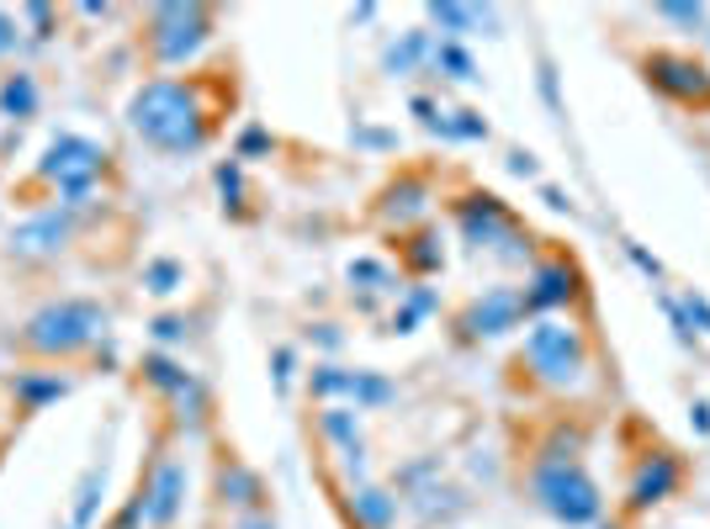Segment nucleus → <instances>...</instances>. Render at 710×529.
Wrapping results in <instances>:
<instances>
[{"mask_svg":"<svg viewBox=\"0 0 710 529\" xmlns=\"http://www.w3.org/2000/svg\"><path fill=\"white\" fill-rule=\"evenodd\" d=\"M127 127L154 154H196L213 138V101H207L196 74H160V80L133 91Z\"/></svg>","mask_w":710,"mask_h":529,"instance_id":"1","label":"nucleus"},{"mask_svg":"<svg viewBox=\"0 0 710 529\" xmlns=\"http://www.w3.org/2000/svg\"><path fill=\"white\" fill-rule=\"evenodd\" d=\"M519 365L552 392H578L588 382V371H594L588 334L573 318H531L525 344H519Z\"/></svg>","mask_w":710,"mask_h":529,"instance_id":"2","label":"nucleus"},{"mask_svg":"<svg viewBox=\"0 0 710 529\" xmlns=\"http://www.w3.org/2000/svg\"><path fill=\"white\" fill-rule=\"evenodd\" d=\"M106 308L91 302V297H59L49 308H38V313L22 323V344L27 355H49V361H64V355H80V350H91L96 339H106Z\"/></svg>","mask_w":710,"mask_h":529,"instance_id":"3","label":"nucleus"},{"mask_svg":"<svg viewBox=\"0 0 710 529\" xmlns=\"http://www.w3.org/2000/svg\"><path fill=\"white\" fill-rule=\"evenodd\" d=\"M531 498H536V508H546V514L567 529L599 525V514H605L599 481L588 477L578 460H557V456L536 460V471H531Z\"/></svg>","mask_w":710,"mask_h":529,"instance_id":"4","label":"nucleus"},{"mask_svg":"<svg viewBox=\"0 0 710 529\" xmlns=\"http://www.w3.org/2000/svg\"><path fill=\"white\" fill-rule=\"evenodd\" d=\"M456 228H462V239L472 243L477 255H493V260H504V264H525L536 255V239L519 228V217L493 191L462 196V201H456Z\"/></svg>","mask_w":710,"mask_h":529,"instance_id":"5","label":"nucleus"},{"mask_svg":"<svg viewBox=\"0 0 710 529\" xmlns=\"http://www.w3.org/2000/svg\"><path fill=\"white\" fill-rule=\"evenodd\" d=\"M106 148L91 144V138H80V133H59L43 154V165H38V180H49L53 191H59V207H80L91 186L101 180V169H106Z\"/></svg>","mask_w":710,"mask_h":529,"instance_id":"6","label":"nucleus"},{"mask_svg":"<svg viewBox=\"0 0 710 529\" xmlns=\"http://www.w3.org/2000/svg\"><path fill=\"white\" fill-rule=\"evenodd\" d=\"M213 11L207 6H148L144 17V43H148V59L154 64H192L196 53H202V43L213 38Z\"/></svg>","mask_w":710,"mask_h":529,"instance_id":"7","label":"nucleus"},{"mask_svg":"<svg viewBox=\"0 0 710 529\" xmlns=\"http://www.w3.org/2000/svg\"><path fill=\"white\" fill-rule=\"evenodd\" d=\"M641 80L662 101L685 106V112H710V64L685 49H652L641 53Z\"/></svg>","mask_w":710,"mask_h":529,"instance_id":"8","label":"nucleus"},{"mask_svg":"<svg viewBox=\"0 0 710 529\" xmlns=\"http://www.w3.org/2000/svg\"><path fill=\"white\" fill-rule=\"evenodd\" d=\"M519 297H525V318H557L567 302L584 297V276H578V264L567 255H546V260L531 264Z\"/></svg>","mask_w":710,"mask_h":529,"instance_id":"9","label":"nucleus"},{"mask_svg":"<svg viewBox=\"0 0 710 529\" xmlns=\"http://www.w3.org/2000/svg\"><path fill=\"white\" fill-rule=\"evenodd\" d=\"M519 318H525L519 287H488L483 297H472L462 308L456 329H462V339H498V334H510V329H519Z\"/></svg>","mask_w":710,"mask_h":529,"instance_id":"10","label":"nucleus"},{"mask_svg":"<svg viewBox=\"0 0 710 529\" xmlns=\"http://www.w3.org/2000/svg\"><path fill=\"white\" fill-rule=\"evenodd\" d=\"M74 239V212L70 207H49V212H32L22 228H11V260H53L64 243Z\"/></svg>","mask_w":710,"mask_h":529,"instance_id":"11","label":"nucleus"},{"mask_svg":"<svg viewBox=\"0 0 710 529\" xmlns=\"http://www.w3.org/2000/svg\"><path fill=\"white\" fill-rule=\"evenodd\" d=\"M308 386H313V397H350V403H356V413L392 403V382H382L377 371H340V365H313Z\"/></svg>","mask_w":710,"mask_h":529,"instance_id":"12","label":"nucleus"},{"mask_svg":"<svg viewBox=\"0 0 710 529\" xmlns=\"http://www.w3.org/2000/svg\"><path fill=\"white\" fill-rule=\"evenodd\" d=\"M679 477H685L679 456H668V450H652V456H641L637 477H631V498H626V504L637 508V514H647V508H658L662 498L679 487Z\"/></svg>","mask_w":710,"mask_h":529,"instance_id":"13","label":"nucleus"},{"mask_svg":"<svg viewBox=\"0 0 710 529\" xmlns=\"http://www.w3.org/2000/svg\"><path fill=\"white\" fill-rule=\"evenodd\" d=\"M430 27H441L445 43H462L472 32H498V11L493 6H456V0H441V6H424Z\"/></svg>","mask_w":710,"mask_h":529,"instance_id":"14","label":"nucleus"},{"mask_svg":"<svg viewBox=\"0 0 710 529\" xmlns=\"http://www.w3.org/2000/svg\"><path fill=\"white\" fill-rule=\"evenodd\" d=\"M181 498H186V466L181 460H165L154 481L144 487V519L148 525H171L181 514Z\"/></svg>","mask_w":710,"mask_h":529,"instance_id":"15","label":"nucleus"},{"mask_svg":"<svg viewBox=\"0 0 710 529\" xmlns=\"http://www.w3.org/2000/svg\"><path fill=\"white\" fill-rule=\"evenodd\" d=\"M430 53H435V32L414 27V32H403L398 43H388V49H382V70H388L392 80H403V74L430 70Z\"/></svg>","mask_w":710,"mask_h":529,"instance_id":"16","label":"nucleus"},{"mask_svg":"<svg viewBox=\"0 0 710 529\" xmlns=\"http://www.w3.org/2000/svg\"><path fill=\"white\" fill-rule=\"evenodd\" d=\"M424 212H430V186H424L419 175H403V180H392L388 191H382V217L398 222V228L419 222Z\"/></svg>","mask_w":710,"mask_h":529,"instance_id":"17","label":"nucleus"},{"mask_svg":"<svg viewBox=\"0 0 710 529\" xmlns=\"http://www.w3.org/2000/svg\"><path fill=\"white\" fill-rule=\"evenodd\" d=\"M350 287H361L367 297H361V308H377V297H403V287H398V270H392L388 260H371V255H361V260H350Z\"/></svg>","mask_w":710,"mask_h":529,"instance_id":"18","label":"nucleus"},{"mask_svg":"<svg viewBox=\"0 0 710 529\" xmlns=\"http://www.w3.org/2000/svg\"><path fill=\"white\" fill-rule=\"evenodd\" d=\"M398 255H403V264H409L414 276H441V264H445L441 228H419V234H409V243H398Z\"/></svg>","mask_w":710,"mask_h":529,"instance_id":"19","label":"nucleus"},{"mask_svg":"<svg viewBox=\"0 0 710 529\" xmlns=\"http://www.w3.org/2000/svg\"><path fill=\"white\" fill-rule=\"evenodd\" d=\"M430 133H441L451 144H488V122H483V112H472V106L441 112V117L430 122Z\"/></svg>","mask_w":710,"mask_h":529,"instance_id":"20","label":"nucleus"},{"mask_svg":"<svg viewBox=\"0 0 710 529\" xmlns=\"http://www.w3.org/2000/svg\"><path fill=\"white\" fill-rule=\"evenodd\" d=\"M350 514L361 519V529H388L398 519V498L382 487H356L350 492Z\"/></svg>","mask_w":710,"mask_h":529,"instance_id":"21","label":"nucleus"},{"mask_svg":"<svg viewBox=\"0 0 710 529\" xmlns=\"http://www.w3.org/2000/svg\"><path fill=\"white\" fill-rule=\"evenodd\" d=\"M430 70H441L445 80H462V85H477V80H483V74H477V59H472L462 43H445V38H435Z\"/></svg>","mask_w":710,"mask_h":529,"instance_id":"22","label":"nucleus"},{"mask_svg":"<svg viewBox=\"0 0 710 529\" xmlns=\"http://www.w3.org/2000/svg\"><path fill=\"white\" fill-rule=\"evenodd\" d=\"M0 112H6V117H32V112H38V80L27 70L6 74V85H0Z\"/></svg>","mask_w":710,"mask_h":529,"instance_id":"23","label":"nucleus"},{"mask_svg":"<svg viewBox=\"0 0 710 529\" xmlns=\"http://www.w3.org/2000/svg\"><path fill=\"white\" fill-rule=\"evenodd\" d=\"M424 313H435V291L430 287H403V302H398V313L388 318L392 334H414V323Z\"/></svg>","mask_w":710,"mask_h":529,"instance_id":"24","label":"nucleus"},{"mask_svg":"<svg viewBox=\"0 0 710 529\" xmlns=\"http://www.w3.org/2000/svg\"><path fill=\"white\" fill-rule=\"evenodd\" d=\"M17 392H22L27 408H43V403H53V397H64L70 392V382L64 376H38V371H17Z\"/></svg>","mask_w":710,"mask_h":529,"instance_id":"25","label":"nucleus"},{"mask_svg":"<svg viewBox=\"0 0 710 529\" xmlns=\"http://www.w3.org/2000/svg\"><path fill=\"white\" fill-rule=\"evenodd\" d=\"M319 429L329 434L340 450H356V445H361V418H356V408H323Z\"/></svg>","mask_w":710,"mask_h":529,"instance_id":"26","label":"nucleus"},{"mask_svg":"<svg viewBox=\"0 0 710 529\" xmlns=\"http://www.w3.org/2000/svg\"><path fill=\"white\" fill-rule=\"evenodd\" d=\"M218 492L228 498V504H255V498H260V477L228 460V466L218 471Z\"/></svg>","mask_w":710,"mask_h":529,"instance_id":"27","label":"nucleus"},{"mask_svg":"<svg viewBox=\"0 0 710 529\" xmlns=\"http://www.w3.org/2000/svg\"><path fill=\"white\" fill-rule=\"evenodd\" d=\"M144 376H148L154 386H160V392H171V397H181L186 386H196V382H192V371H181V365H175L171 355H148V361H144Z\"/></svg>","mask_w":710,"mask_h":529,"instance_id":"28","label":"nucleus"},{"mask_svg":"<svg viewBox=\"0 0 710 529\" xmlns=\"http://www.w3.org/2000/svg\"><path fill=\"white\" fill-rule=\"evenodd\" d=\"M181 281H186L181 260H148V264H144V287L154 291V297H171Z\"/></svg>","mask_w":710,"mask_h":529,"instance_id":"29","label":"nucleus"},{"mask_svg":"<svg viewBox=\"0 0 710 529\" xmlns=\"http://www.w3.org/2000/svg\"><path fill=\"white\" fill-rule=\"evenodd\" d=\"M652 17H658V22L685 27V32H706V27H710V6H652Z\"/></svg>","mask_w":710,"mask_h":529,"instance_id":"30","label":"nucleus"},{"mask_svg":"<svg viewBox=\"0 0 710 529\" xmlns=\"http://www.w3.org/2000/svg\"><path fill=\"white\" fill-rule=\"evenodd\" d=\"M270 148H276V138H270L260 122H249L245 133L234 138V159H260V154H270Z\"/></svg>","mask_w":710,"mask_h":529,"instance_id":"31","label":"nucleus"},{"mask_svg":"<svg viewBox=\"0 0 710 529\" xmlns=\"http://www.w3.org/2000/svg\"><path fill=\"white\" fill-rule=\"evenodd\" d=\"M679 308H685V318H689V329H694V334H710V297L706 291L689 287L685 297H679Z\"/></svg>","mask_w":710,"mask_h":529,"instance_id":"32","label":"nucleus"},{"mask_svg":"<svg viewBox=\"0 0 710 529\" xmlns=\"http://www.w3.org/2000/svg\"><path fill=\"white\" fill-rule=\"evenodd\" d=\"M658 308L668 313V323H673V339H679V344H694V329H689L685 308H679V297H668V291H658Z\"/></svg>","mask_w":710,"mask_h":529,"instance_id":"33","label":"nucleus"},{"mask_svg":"<svg viewBox=\"0 0 710 529\" xmlns=\"http://www.w3.org/2000/svg\"><path fill=\"white\" fill-rule=\"evenodd\" d=\"M620 249H626V260L637 264L647 281H662V260H658V255H647V249H641L637 239H620Z\"/></svg>","mask_w":710,"mask_h":529,"instance_id":"34","label":"nucleus"},{"mask_svg":"<svg viewBox=\"0 0 710 529\" xmlns=\"http://www.w3.org/2000/svg\"><path fill=\"white\" fill-rule=\"evenodd\" d=\"M218 191H223V201H239V196H245V180H239V159L218 165Z\"/></svg>","mask_w":710,"mask_h":529,"instance_id":"35","label":"nucleus"},{"mask_svg":"<svg viewBox=\"0 0 710 529\" xmlns=\"http://www.w3.org/2000/svg\"><path fill=\"white\" fill-rule=\"evenodd\" d=\"M536 85H541V96H546V106H552V112H563V96H557V70H552V59H541Z\"/></svg>","mask_w":710,"mask_h":529,"instance_id":"36","label":"nucleus"},{"mask_svg":"<svg viewBox=\"0 0 710 529\" xmlns=\"http://www.w3.org/2000/svg\"><path fill=\"white\" fill-rule=\"evenodd\" d=\"M17 49H22V22L0 6V53H17Z\"/></svg>","mask_w":710,"mask_h":529,"instance_id":"37","label":"nucleus"},{"mask_svg":"<svg viewBox=\"0 0 710 529\" xmlns=\"http://www.w3.org/2000/svg\"><path fill=\"white\" fill-rule=\"evenodd\" d=\"M510 175H519V180H536V175H541L536 154H531V148H510Z\"/></svg>","mask_w":710,"mask_h":529,"instance_id":"38","label":"nucleus"},{"mask_svg":"<svg viewBox=\"0 0 710 529\" xmlns=\"http://www.w3.org/2000/svg\"><path fill=\"white\" fill-rule=\"evenodd\" d=\"M22 22L38 27V38H49V27H53V6H22Z\"/></svg>","mask_w":710,"mask_h":529,"instance_id":"39","label":"nucleus"},{"mask_svg":"<svg viewBox=\"0 0 710 529\" xmlns=\"http://www.w3.org/2000/svg\"><path fill=\"white\" fill-rule=\"evenodd\" d=\"M356 144H367V148H392L398 138H392V133H382V127H356Z\"/></svg>","mask_w":710,"mask_h":529,"instance_id":"40","label":"nucleus"},{"mask_svg":"<svg viewBox=\"0 0 710 529\" xmlns=\"http://www.w3.org/2000/svg\"><path fill=\"white\" fill-rule=\"evenodd\" d=\"M541 201H546L552 212H573V196H567L563 186H541Z\"/></svg>","mask_w":710,"mask_h":529,"instance_id":"41","label":"nucleus"},{"mask_svg":"<svg viewBox=\"0 0 710 529\" xmlns=\"http://www.w3.org/2000/svg\"><path fill=\"white\" fill-rule=\"evenodd\" d=\"M689 424H694V434L706 439L710 434V403H694V408H689Z\"/></svg>","mask_w":710,"mask_h":529,"instance_id":"42","label":"nucleus"},{"mask_svg":"<svg viewBox=\"0 0 710 529\" xmlns=\"http://www.w3.org/2000/svg\"><path fill=\"white\" fill-rule=\"evenodd\" d=\"M276 382H281V386L292 382V350H287V344L276 350Z\"/></svg>","mask_w":710,"mask_h":529,"instance_id":"43","label":"nucleus"},{"mask_svg":"<svg viewBox=\"0 0 710 529\" xmlns=\"http://www.w3.org/2000/svg\"><path fill=\"white\" fill-rule=\"evenodd\" d=\"M154 334H160V339H181V334H186V323H181V318H160V323H154Z\"/></svg>","mask_w":710,"mask_h":529,"instance_id":"44","label":"nucleus"},{"mask_svg":"<svg viewBox=\"0 0 710 529\" xmlns=\"http://www.w3.org/2000/svg\"><path fill=\"white\" fill-rule=\"evenodd\" d=\"M239 529H276L270 519H239Z\"/></svg>","mask_w":710,"mask_h":529,"instance_id":"45","label":"nucleus"},{"mask_svg":"<svg viewBox=\"0 0 710 529\" xmlns=\"http://www.w3.org/2000/svg\"><path fill=\"white\" fill-rule=\"evenodd\" d=\"M706 43H710V27H706Z\"/></svg>","mask_w":710,"mask_h":529,"instance_id":"46","label":"nucleus"}]
</instances>
